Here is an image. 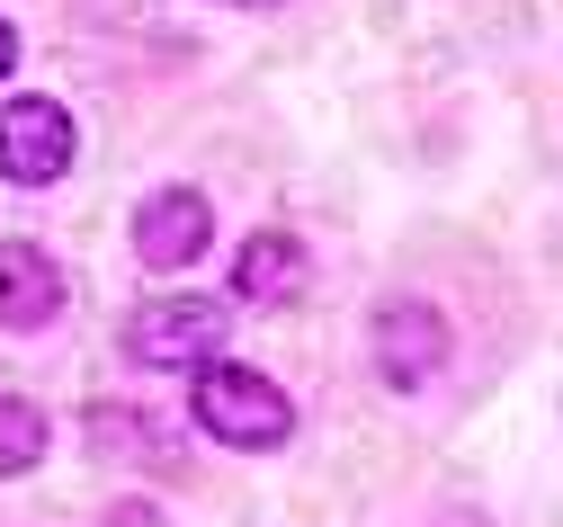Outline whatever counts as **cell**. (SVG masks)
Segmentation results:
<instances>
[{
	"label": "cell",
	"instance_id": "obj_1",
	"mask_svg": "<svg viewBox=\"0 0 563 527\" xmlns=\"http://www.w3.org/2000/svg\"><path fill=\"white\" fill-rule=\"evenodd\" d=\"M188 394H197V429L224 438V447H287V438H296V403H287V385H268L260 366L216 358V366H197Z\"/></svg>",
	"mask_w": 563,
	"mask_h": 527
},
{
	"label": "cell",
	"instance_id": "obj_2",
	"mask_svg": "<svg viewBox=\"0 0 563 527\" xmlns=\"http://www.w3.org/2000/svg\"><path fill=\"white\" fill-rule=\"evenodd\" d=\"M125 358L197 375V366L224 358V314L206 305V295H153V305H134V322H125Z\"/></svg>",
	"mask_w": 563,
	"mask_h": 527
},
{
	"label": "cell",
	"instance_id": "obj_3",
	"mask_svg": "<svg viewBox=\"0 0 563 527\" xmlns=\"http://www.w3.org/2000/svg\"><path fill=\"white\" fill-rule=\"evenodd\" d=\"M81 153V134H73V108L63 99H10L0 108V179H19V188H45L63 179Z\"/></svg>",
	"mask_w": 563,
	"mask_h": 527
},
{
	"label": "cell",
	"instance_id": "obj_4",
	"mask_svg": "<svg viewBox=\"0 0 563 527\" xmlns=\"http://www.w3.org/2000/svg\"><path fill=\"white\" fill-rule=\"evenodd\" d=\"M376 375L385 385H430V375L448 366V322H439V305H420V295H394V305H376Z\"/></svg>",
	"mask_w": 563,
	"mask_h": 527
},
{
	"label": "cell",
	"instance_id": "obj_5",
	"mask_svg": "<svg viewBox=\"0 0 563 527\" xmlns=\"http://www.w3.org/2000/svg\"><path fill=\"white\" fill-rule=\"evenodd\" d=\"M206 242H216V206L197 188H153L134 206V251H144V268H188Z\"/></svg>",
	"mask_w": 563,
	"mask_h": 527
},
{
	"label": "cell",
	"instance_id": "obj_6",
	"mask_svg": "<svg viewBox=\"0 0 563 527\" xmlns=\"http://www.w3.org/2000/svg\"><path fill=\"white\" fill-rule=\"evenodd\" d=\"M63 314V268L36 242H0V322L10 331H45Z\"/></svg>",
	"mask_w": 563,
	"mask_h": 527
},
{
	"label": "cell",
	"instance_id": "obj_7",
	"mask_svg": "<svg viewBox=\"0 0 563 527\" xmlns=\"http://www.w3.org/2000/svg\"><path fill=\"white\" fill-rule=\"evenodd\" d=\"M305 242L296 233H268V223H260V233L242 242V260H233V295H242V305H296V295H305Z\"/></svg>",
	"mask_w": 563,
	"mask_h": 527
},
{
	"label": "cell",
	"instance_id": "obj_8",
	"mask_svg": "<svg viewBox=\"0 0 563 527\" xmlns=\"http://www.w3.org/2000/svg\"><path fill=\"white\" fill-rule=\"evenodd\" d=\"M45 457V411L27 394H0V474H27Z\"/></svg>",
	"mask_w": 563,
	"mask_h": 527
},
{
	"label": "cell",
	"instance_id": "obj_9",
	"mask_svg": "<svg viewBox=\"0 0 563 527\" xmlns=\"http://www.w3.org/2000/svg\"><path fill=\"white\" fill-rule=\"evenodd\" d=\"M10 63H19V28L0 19V81H10Z\"/></svg>",
	"mask_w": 563,
	"mask_h": 527
}]
</instances>
